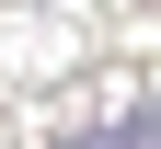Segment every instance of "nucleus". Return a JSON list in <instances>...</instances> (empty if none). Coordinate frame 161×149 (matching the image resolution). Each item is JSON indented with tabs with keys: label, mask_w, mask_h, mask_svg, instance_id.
<instances>
[{
	"label": "nucleus",
	"mask_w": 161,
	"mask_h": 149,
	"mask_svg": "<svg viewBox=\"0 0 161 149\" xmlns=\"http://www.w3.org/2000/svg\"><path fill=\"white\" fill-rule=\"evenodd\" d=\"M69 149H138V126H104V138H69Z\"/></svg>",
	"instance_id": "nucleus-1"
},
{
	"label": "nucleus",
	"mask_w": 161,
	"mask_h": 149,
	"mask_svg": "<svg viewBox=\"0 0 161 149\" xmlns=\"http://www.w3.org/2000/svg\"><path fill=\"white\" fill-rule=\"evenodd\" d=\"M127 126H138V149H161V103H150V115H127Z\"/></svg>",
	"instance_id": "nucleus-2"
}]
</instances>
